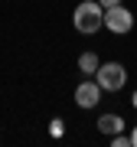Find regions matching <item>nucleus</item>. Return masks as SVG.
<instances>
[{
	"instance_id": "f257e3e1",
	"label": "nucleus",
	"mask_w": 137,
	"mask_h": 147,
	"mask_svg": "<svg viewBox=\"0 0 137 147\" xmlns=\"http://www.w3.org/2000/svg\"><path fill=\"white\" fill-rule=\"evenodd\" d=\"M72 23H75L79 33L91 36V33H98L105 26V7H101L98 0H82V3L75 7V13H72Z\"/></svg>"
},
{
	"instance_id": "f03ea898",
	"label": "nucleus",
	"mask_w": 137,
	"mask_h": 147,
	"mask_svg": "<svg viewBox=\"0 0 137 147\" xmlns=\"http://www.w3.org/2000/svg\"><path fill=\"white\" fill-rule=\"evenodd\" d=\"M95 82L101 85V92H121L127 85V69L121 62H101L95 72Z\"/></svg>"
},
{
	"instance_id": "7ed1b4c3",
	"label": "nucleus",
	"mask_w": 137,
	"mask_h": 147,
	"mask_svg": "<svg viewBox=\"0 0 137 147\" xmlns=\"http://www.w3.org/2000/svg\"><path fill=\"white\" fill-rule=\"evenodd\" d=\"M105 30H111L114 36H124V33L134 30V13L127 10V7H108L105 10Z\"/></svg>"
},
{
	"instance_id": "20e7f679",
	"label": "nucleus",
	"mask_w": 137,
	"mask_h": 147,
	"mask_svg": "<svg viewBox=\"0 0 137 147\" xmlns=\"http://www.w3.org/2000/svg\"><path fill=\"white\" fill-rule=\"evenodd\" d=\"M98 101H101V85L95 79L82 82L79 88H75V105H79V108H95Z\"/></svg>"
},
{
	"instance_id": "39448f33",
	"label": "nucleus",
	"mask_w": 137,
	"mask_h": 147,
	"mask_svg": "<svg viewBox=\"0 0 137 147\" xmlns=\"http://www.w3.org/2000/svg\"><path fill=\"white\" fill-rule=\"evenodd\" d=\"M98 131L108 134V137L118 134V131H124V118H121V115H101V118H98Z\"/></svg>"
},
{
	"instance_id": "423d86ee",
	"label": "nucleus",
	"mask_w": 137,
	"mask_h": 147,
	"mask_svg": "<svg viewBox=\"0 0 137 147\" xmlns=\"http://www.w3.org/2000/svg\"><path fill=\"white\" fill-rule=\"evenodd\" d=\"M98 65H101V62H98V56H95V53H82V56H79V72L85 75V79H95Z\"/></svg>"
},
{
	"instance_id": "0eeeda50",
	"label": "nucleus",
	"mask_w": 137,
	"mask_h": 147,
	"mask_svg": "<svg viewBox=\"0 0 137 147\" xmlns=\"http://www.w3.org/2000/svg\"><path fill=\"white\" fill-rule=\"evenodd\" d=\"M111 147H131V137H124V131L111 134Z\"/></svg>"
},
{
	"instance_id": "6e6552de",
	"label": "nucleus",
	"mask_w": 137,
	"mask_h": 147,
	"mask_svg": "<svg viewBox=\"0 0 137 147\" xmlns=\"http://www.w3.org/2000/svg\"><path fill=\"white\" fill-rule=\"evenodd\" d=\"M98 3H101V7H105V10H108V7H118V3H121V0H98Z\"/></svg>"
},
{
	"instance_id": "1a4fd4ad",
	"label": "nucleus",
	"mask_w": 137,
	"mask_h": 147,
	"mask_svg": "<svg viewBox=\"0 0 137 147\" xmlns=\"http://www.w3.org/2000/svg\"><path fill=\"white\" fill-rule=\"evenodd\" d=\"M131 147H137V124H134V131H131Z\"/></svg>"
},
{
	"instance_id": "9d476101",
	"label": "nucleus",
	"mask_w": 137,
	"mask_h": 147,
	"mask_svg": "<svg viewBox=\"0 0 137 147\" xmlns=\"http://www.w3.org/2000/svg\"><path fill=\"white\" fill-rule=\"evenodd\" d=\"M131 101H134V108H137V92H134V98H131Z\"/></svg>"
}]
</instances>
